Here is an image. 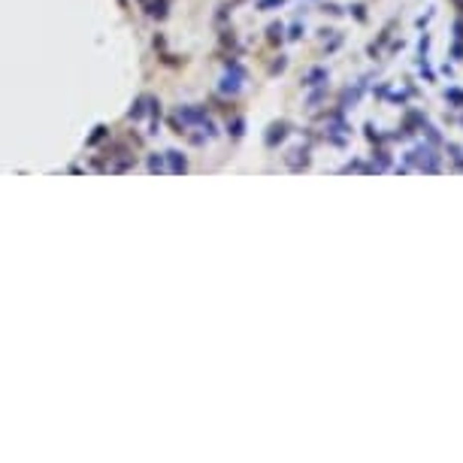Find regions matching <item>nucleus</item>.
<instances>
[{"instance_id": "2", "label": "nucleus", "mask_w": 463, "mask_h": 463, "mask_svg": "<svg viewBox=\"0 0 463 463\" xmlns=\"http://www.w3.org/2000/svg\"><path fill=\"white\" fill-rule=\"evenodd\" d=\"M424 130H427V139H430L433 145H436V142H442V136H439V130H436L433 124H427V121H424Z\"/></svg>"}, {"instance_id": "4", "label": "nucleus", "mask_w": 463, "mask_h": 463, "mask_svg": "<svg viewBox=\"0 0 463 463\" xmlns=\"http://www.w3.org/2000/svg\"><path fill=\"white\" fill-rule=\"evenodd\" d=\"M454 43H463V21L454 24Z\"/></svg>"}, {"instance_id": "1", "label": "nucleus", "mask_w": 463, "mask_h": 463, "mask_svg": "<svg viewBox=\"0 0 463 463\" xmlns=\"http://www.w3.org/2000/svg\"><path fill=\"white\" fill-rule=\"evenodd\" d=\"M409 161H418L424 173H436V170H439V154H436L430 145H421L418 151H412V154H409Z\"/></svg>"}, {"instance_id": "3", "label": "nucleus", "mask_w": 463, "mask_h": 463, "mask_svg": "<svg viewBox=\"0 0 463 463\" xmlns=\"http://www.w3.org/2000/svg\"><path fill=\"white\" fill-rule=\"evenodd\" d=\"M445 97H448L451 103H463V91H460V88H448V91H445Z\"/></svg>"}]
</instances>
